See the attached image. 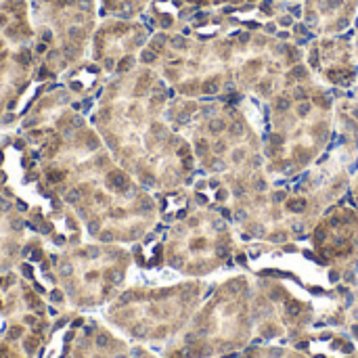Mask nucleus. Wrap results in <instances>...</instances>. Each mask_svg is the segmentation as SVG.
I'll use <instances>...</instances> for the list:
<instances>
[{
	"label": "nucleus",
	"instance_id": "412c9836",
	"mask_svg": "<svg viewBox=\"0 0 358 358\" xmlns=\"http://www.w3.org/2000/svg\"><path fill=\"white\" fill-rule=\"evenodd\" d=\"M132 348V358H153V355H149L145 348H141L138 344L136 346H130Z\"/></svg>",
	"mask_w": 358,
	"mask_h": 358
},
{
	"label": "nucleus",
	"instance_id": "423d86ee",
	"mask_svg": "<svg viewBox=\"0 0 358 358\" xmlns=\"http://www.w3.org/2000/svg\"><path fill=\"white\" fill-rule=\"evenodd\" d=\"M254 338V281L235 275L197 308L162 358H222L241 352Z\"/></svg>",
	"mask_w": 358,
	"mask_h": 358
},
{
	"label": "nucleus",
	"instance_id": "a211bd4d",
	"mask_svg": "<svg viewBox=\"0 0 358 358\" xmlns=\"http://www.w3.org/2000/svg\"><path fill=\"white\" fill-rule=\"evenodd\" d=\"M109 2L107 6L115 13H124V15H136L143 10V6L149 2V0H105Z\"/></svg>",
	"mask_w": 358,
	"mask_h": 358
},
{
	"label": "nucleus",
	"instance_id": "4be33fe9",
	"mask_svg": "<svg viewBox=\"0 0 358 358\" xmlns=\"http://www.w3.org/2000/svg\"><path fill=\"white\" fill-rule=\"evenodd\" d=\"M355 55H357V61H358V34H357V40H355Z\"/></svg>",
	"mask_w": 358,
	"mask_h": 358
},
{
	"label": "nucleus",
	"instance_id": "f03ea898",
	"mask_svg": "<svg viewBox=\"0 0 358 358\" xmlns=\"http://www.w3.org/2000/svg\"><path fill=\"white\" fill-rule=\"evenodd\" d=\"M166 120L189 138L197 166L218 178L233 199L271 189L260 136L237 107L180 96L166 107Z\"/></svg>",
	"mask_w": 358,
	"mask_h": 358
},
{
	"label": "nucleus",
	"instance_id": "f3484780",
	"mask_svg": "<svg viewBox=\"0 0 358 358\" xmlns=\"http://www.w3.org/2000/svg\"><path fill=\"white\" fill-rule=\"evenodd\" d=\"M241 358H308L306 355L292 348H275V346H258L250 348Z\"/></svg>",
	"mask_w": 358,
	"mask_h": 358
},
{
	"label": "nucleus",
	"instance_id": "6ab92c4d",
	"mask_svg": "<svg viewBox=\"0 0 358 358\" xmlns=\"http://www.w3.org/2000/svg\"><path fill=\"white\" fill-rule=\"evenodd\" d=\"M187 4H193V6H243V4H252V2H258V0H182Z\"/></svg>",
	"mask_w": 358,
	"mask_h": 358
},
{
	"label": "nucleus",
	"instance_id": "5701e85b",
	"mask_svg": "<svg viewBox=\"0 0 358 358\" xmlns=\"http://www.w3.org/2000/svg\"><path fill=\"white\" fill-rule=\"evenodd\" d=\"M0 336H2V319H0Z\"/></svg>",
	"mask_w": 358,
	"mask_h": 358
},
{
	"label": "nucleus",
	"instance_id": "9b49d317",
	"mask_svg": "<svg viewBox=\"0 0 358 358\" xmlns=\"http://www.w3.org/2000/svg\"><path fill=\"white\" fill-rule=\"evenodd\" d=\"M306 65L321 82L336 88H348L358 78L355 44L346 38L321 36L310 42L306 50Z\"/></svg>",
	"mask_w": 358,
	"mask_h": 358
},
{
	"label": "nucleus",
	"instance_id": "aec40b11",
	"mask_svg": "<svg viewBox=\"0 0 358 358\" xmlns=\"http://www.w3.org/2000/svg\"><path fill=\"white\" fill-rule=\"evenodd\" d=\"M0 358H29V357L23 352V348H21L19 344H15V342H10V340H6V338H2V336H0Z\"/></svg>",
	"mask_w": 358,
	"mask_h": 358
},
{
	"label": "nucleus",
	"instance_id": "9d476101",
	"mask_svg": "<svg viewBox=\"0 0 358 358\" xmlns=\"http://www.w3.org/2000/svg\"><path fill=\"white\" fill-rule=\"evenodd\" d=\"M315 256L336 273H348L358 262V212L331 206L310 231Z\"/></svg>",
	"mask_w": 358,
	"mask_h": 358
},
{
	"label": "nucleus",
	"instance_id": "4468645a",
	"mask_svg": "<svg viewBox=\"0 0 358 358\" xmlns=\"http://www.w3.org/2000/svg\"><path fill=\"white\" fill-rule=\"evenodd\" d=\"M358 10V0H306L304 23L317 36H336L346 31Z\"/></svg>",
	"mask_w": 358,
	"mask_h": 358
},
{
	"label": "nucleus",
	"instance_id": "ddd939ff",
	"mask_svg": "<svg viewBox=\"0 0 358 358\" xmlns=\"http://www.w3.org/2000/svg\"><path fill=\"white\" fill-rule=\"evenodd\" d=\"M25 313H50L55 315V310L50 308V304L36 292V287L23 279L17 268L2 273L0 275V319H13ZM59 317V315H55Z\"/></svg>",
	"mask_w": 358,
	"mask_h": 358
},
{
	"label": "nucleus",
	"instance_id": "0eeeda50",
	"mask_svg": "<svg viewBox=\"0 0 358 358\" xmlns=\"http://www.w3.org/2000/svg\"><path fill=\"white\" fill-rule=\"evenodd\" d=\"M132 264L130 250L99 241H82L52 256L57 285L78 313L103 310L126 287Z\"/></svg>",
	"mask_w": 358,
	"mask_h": 358
},
{
	"label": "nucleus",
	"instance_id": "f8f14e48",
	"mask_svg": "<svg viewBox=\"0 0 358 358\" xmlns=\"http://www.w3.org/2000/svg\"><path fill=\"white\" fill-rule=\"evenodd\" d=\"M71 358H132V348L105 321L86 315L78 329Z\"/></svg>",
	"mask_w": 358,
	"mask_h": 358
},
{
	"label": "nucleus",
	"instance_id": "7ed1b4c3",
	"mask_svg": "<svg viewBox=\"0 0 358 358\" xmlns=\"http://www.w3.org/2000/svg\"><path fill=\"white\" fill-rule=\"evenodd\" d=\"M271 132L262 145L264 170L296 176L310 168L325 151L334 132V99L308 65L289 69L285 86L268 101Z\"/></svg>",
	"mask_w": 358,
	"mask_h": 358
},
{
	"label": "nucleus",
	"instance_id": "dca6fc26",
	"mask_svg": "<svg viewBox=\"0 0 358 358\" xmlns=\"http://www.w3.org/2000/svg\"><path fill=\"white\" fill-rule=\"evenodd\" d=\"M29 82V67L23 59H0V128L6 126V120L15 117V109Z\"/></svg>",
	"mask_w": 358,
	"mask_h": 358
},
{
	"label": "nucleus",
	"instance_id": "1a4fd4ad",
	"mask_svg": "<svg viewBox=\"0 0 358 358\" xmlns=\"http://www.w3.org/2000/svg\"><path fill=\"white\" fill-rule=\"evenodd\" d=\"M315 319L313 304L273 279L254 283V334L268 340H298Z\"/></svg>",
	"mask_w": 358,
	"mask_h": 358
},
{
	"label": "nucleus",
	"instance_id": "20e7f679",
	"mask_svg": "<svg viewBox=\"0 0 358 358\" xmlns=\"http://www.w3.org/2000/svg\"><path fill=\"white\" fill-rule=\"evenodd\" d=\"M336 157L310 170L294 189H266L233 199L237 224L250 237L285 243L313 231L317 220L348 189L350 174Z\"/></svg>",
	"mask_w": 358,
	"mask_h": 358
},
{
	"label": "nucleus",
	"instance_id": "2eb2a0df",
	"mask_svg": "<svg viewBox=\"0 0 358 358\" xmlns=\"http://www.w3.org/2000/svg\"><path fill=\"white\" fill-rule=\"evenodd\" d=\"M25 239L27 227L23 214L13 201L0 195V275L17 268Z\"/></svg>",
	"mask_w": 358,
	"mask_h": 358
},
{
	"label": "nucleus",
	"instance_id": "f257e3e1",
	"mask_svg": "<svg viewBox=\"0 0 358 358\" xmlns=\"http://www.w3.org/2000/svg\"><path fill=\"white\" fill-rule=\"evenodd\" d=\"M168 86L149 65L111 80L90 124L113 159L145 189L176 191L195 174V153L187 136L166 120Z\"/></svg>",
	"mask_w": 358,
	"mask_h": 358
},
{
	"label": "nucleus",
	"instance_id": "39448f33",
	"mask_svg": "<svg viewBox=\"0 0 358 358\" xmlns=\"http://www.w3.org/2000/svg\"><path fill=\"white\" fill-rule=\"evenodd\" d=\"M206 289L199 279L159 287L132 285L124 287L101 315L115 334L132 344H170L201 306Z\"/></svg>",
	"mask_w": 358,
	"mask_h": 358
},
{
	"label": "nucleus",
	"instance_id": "6e6552de",
	"mask_svg": "<svg viewBox=\"0 0 358 358\" xmlns=\"http://www.w3.org/2000/svg\"><path fill=\"white\" fill-rule=\"evenodd\" d=\"M157 250L159 266L189 279H201L222 268L237 243L229 222L214 208L195 206L168 229Z\"/></svg>",
	"mask_w": 358,
	"mask_h": 358
}]
</instances>
